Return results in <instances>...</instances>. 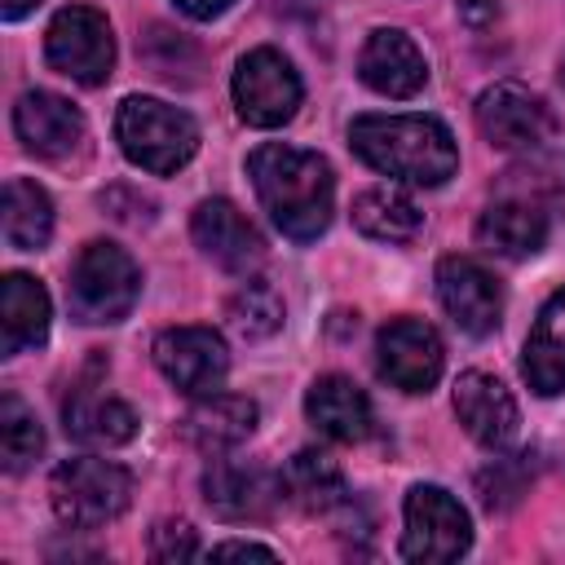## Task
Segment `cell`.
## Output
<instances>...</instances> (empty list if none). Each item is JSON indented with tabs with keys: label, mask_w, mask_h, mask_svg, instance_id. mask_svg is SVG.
<instances>
[{
	"label": "cell",
	"mask_w": 565,
	"mask_h": 565,
	"mask_svg": "<svg viewBox=\"0 0 565 565\" xmlns=\"http://www.w3.org/2000/svg\"><path fill=\"white\" fill-rule=\"evenodd\" d=\"M543 238H547V216L534 203H521V199L490 203L477 221V243L494 256H508V260L534 256L543 247Z\"/></svg>",
	"instance_id": "7402d4cb"
},
{
	"label": "cell",
	"mask_w": 565,
	"mask_h": 565,
	"mask_svg": "<svg viewBox=\"0 0 565 565\" xmlns=\"http://www.w3.org/2000/svg\"><path fill=\"white\" fill-rule=\"evenodd\" d=\"M40 450H44V433H40L35 411L18 393H4L0 397V455H4V468L22 472V468L35 463Z\"/></svg>",
	"instance_id": "4316f807"
},
{
	"label": "cell",
	"mask_w": 565,
	"mask_h": 565,
	"mask_svg": "<svg viewBox=\"0 0 565 565\" xmlns=\"http://www.w3.org/2000/svg\"><path fill=\"white\" fill-rule=\"evenodd\" d=\"M71 313L79 322H119L141 296V269L115 243H88L71 269Z\"/></svg>",
	"instance_id": "5b68a950"
},
{
	"label": "cell",
	"mask_w": 565,
	"mask_h": 565,
	"mask_svg": "<svg viewBox=\"0 0 565 565\" xmlns=\"http://www.w3.org/2000/svg\"><path fill=\"white\" fill-rule=\"evenodd\" d=\"M0 331H4V353H26L35 344H44L49 335V291L26 278V274H9L0 287Z\"/></svg>",
	"instance_id": "603a6c76"
},
{
	"label": "cell",
	"mask_w": 565,
	"mask_h": 565,
	"mask_svg": "<svg viewBox=\"0 0 565 565\" xmlns=\"http://www.w3.org/2000/svg\"><path fill=\"white\" fill-rule=\"evenodd\" d=\"M150 556L154 561H190V556H199V539L185 521H159L150 534Z\"/></svg>",
	"instance_id": "f1b7e54d"
},
{
	"label": "cell",
	"mask_w": 565,
	"mask_h": 565,
	"mask_svg": "<svg viewBox=\"0 0 565 565\" xmlns=\"http://www.w3.org/2000/svg\"><path fill=\"white\" fill-rule=\"evenodd\" d=\"M358 75L366 88H375L380 97H415L428 79V62L419 53V44L397 31V26H380L371 31V40L362 44L358 57Z\"/></svg>",
	"instance_id": "9a60e30c"
},
{
	"label": "cell",
	"mask_w": 565,
	"mask_h": 565,
	"mask_svg": "<svg viewBox=\"0 0 565 565\" xmlns=\"http://www.w3.org/2000/svg\"><path fill=\"white\" fill-rule=\"evenodd\" d=\"M230 327L243 335V340H265L282 327V300L269 282H243L234 296H230V309H225Z\"/></svg>",
	"instance_id": "83f0119b"
},
{
	"label": "cell",
	"mask_w": 565,
	"mask_h": 565,
	"mask_svg": "<svg viewBox=\"0 0 565 565\" xmlns=\"http://www.w3.org/2000/svg\"><path fill=\"white\" fill-rule=\"evenodd\" d=\"M455 415L468 428V437L490 450H503L521 424L512 393L503 388V380H494L486 371H463L455 380Z\"/></svg>",
	"instance_id": "e0dca14e"
},
{
	"label": "cell",
	"mask_w": 565,
	"mask_h": 565,
	"mask_svg": "<svg viewBox=\"0 0 565 565\" xmlns=\"http://www.w3.org/2000/svg\"><path fill=\"white\" fill-rule=\"evenodd\" d=\"M309 424L331 441H362L371 433V402L366 393L344 375H322L305 393Z\"/></svg>",
	"instance_id": "ffe728a7"
},
{
	"label": "cell",
	"mask_w": 565,
	"mask_h": 565,
	"mask_svg": "<svg viewBox=\"0 0 565 565\" xmlns=\"http://www.w3.org/2000/svg\"><path fill=\"white\" fill-rule=\"evenodd\" d=\"M247 177L256 185L260 207L287 238L313 243L331 225L335 181H331V168L322 154L269 141L247 154Z\"/></svg>",
	"instance_id": "6da1fadb"
},
{
	"label": "cell",
	"mask_w": 565,
	"mask_h": 565,
	"mask_svg": "<svg viewBox=\"0 0 565 565\" xmlns=\"http://www.w3.org/2000/svg\"><path fill=\"white\" fill-rule=\"evenodd\" d=\"M441 340L419 318H393L375 335V366L402 393H428L441 375Z\"/></svg>",
	"instance_id": "8fae6325"
},
{
	"label": "cell",
	"mask_w": 565,
	"mask_h": 565,
	"mask_svg": "<svg viewBox=\"0 0 565 565\" xmlns=\"http://www.w3.org/2000/svg\"><path fill=\"white\" fill-rule=\"evenodd\" d=\"M154 366L181 393L207 397V393H221L230 375V353L212 327H172L154 340Z\"/></svg>",
	"instance_id": "30bf717a"
},
{
	"label": "cell",
	"mask_w": 565,
	"mask_h": 565,
	"mask_svg": "<svg viewBox=\"0 0 565 565\" xmlns=\"http://www.w3.org/2000/svg\"><path fill=\"white\" fill-rule=\"evenodd\" d=\"M282 499V477L238 463V459H212L203 472V503L221 521H260Z\"/></svg>",
	"instance_id": "4fadbf2b"
},
{
	"label": "cell",
	"mask_w": 565,
	"mask_h": 565,
	"mask_svg": "<svg viewBox=\"0 0 565 565\" xmlns=\"http://www.w3.org/2000/svg\"><path fill=\"white\" fill-rule=\"evenodd\" d=\"M212 556H256V561H278V552H274V547H265V543H243V539L216 543V547H212Z\"/></svg>",
	"instance_id": "f546056e"
},
{
	"label": "cell",
	"mask_w": 565,
	"mask_h": 565,
	"mask_svg": "<svg viewBox=\"0 0 565 565\" xmlns=\"http://www.w3.org/2000/svg\"><path fill=\"white\" fill-rule=\"evenodd\" d=\"M353 225L375 238V243H411L424 225L419 207L402 194V190H388V185H375L366 194H358L353 203Z\"/></svg>",
	"instance_id": "cb8c5ba5"
},
{
	"label": "cell",
	"mask_w": 565,
	"mask_h": 565,
	"mask_svg": "<svg viewBox=\"0 0 565 565\" xmlns=\"http://www.w3.org/2000/svg\"><path fill=\"white\" fill-rule=\"evenodd\" d=\"M44 53L49 62L71 75L75 84H106L110 79V66H115V35H110V22L88 9V4H71L62 9L49 31H44Z\"/></svg>",
	"instance_id": "52a82bcc"
},
{
	"label": "cell",
	"mask_w": 565,
	"mask_h": 565,
	"mask_svg": "<svg viewBox=\"0 0 565 565\" xmlns=\"http://www.w3.org/2000/svg\"><path fill=\"white\" fill-rule=\"evenodd\" d=\"M468 543H472V521H468L463 503L441 486H411L402 556L446 565V561H459L468 552Z\"/></svg>",
	"instance_id": "8992f818"
},
{
	"label": "cell",
	"mask_w": 565,
	"mask_h": 565,
	"mask_svg": "<svg viewBox=\"0 0 565 565\" xmlns=\"http://www.w3.org/2000/svg\"><path fill=\"white\" fill-rule=\"evenodd\" d=\"M437 300L468 335H490L503 313V296L490 269H481L468 256H446L437 265Z\"/></svg>",
	"instance_id": "7c38bea8"
},
{
	"label": "cell",
	"mask_w": 565,
	"mask_h": 565,
	"mask_svg": "<svg viewBox=\"0 0 565 565\" xmlns=\"http://www.w3.org/2000/svg\"><path fill=\"white\" fill-rule=\"evenodd\" d=\"M256 415H260V411H256L252 397L207 393V397H199V402L185 411L181 433H185V441L199 446L203 455H221V450H230V446H238V441L252 437Z\"/></svg>",
	"instance_id": "d6986e66"
},
{
	"label": "cell",
	"mask_w": 565,
	"mask_h": 565,
	"mask_svg": "<svg viewBox=\"0 0 565 565\" xmlns=\"http://www.w3.org/2000/svg\"><path fill=\"white\" fill-rule=\"evenodd\" d=\"M282 490L309 512H331L335 503H344V477L322 450H296L282 468Z\"/></svg>",
	"instance_id": "484cf974"
},
{
	"label": "cell",
	"mask_w": 565,
	"mask_h": 565,
	"mask_svg": "<svg viewBox=\"0 0 565 565\" xmlns=\"http://www.w3.org/2000/svg\"><path fill=\"white\" fill-rule=\"evenodd\" d=\"M13 128H18V141L40 159H62L84 141V115L49 88H31L18 97Z\"/></svg>",
	"instance_id": "2e32d148"
},
{
	"label": "cell",
	"mask_w": 565,
	"mask_h": 565,
	"mask_svg": "<svg viewBox=\"0 0 565 565\" xmlns=\"http://www.w3.org/2000/svg\"><path fill=\"white\" fill-rule=\"evenodd\" d=\"M49 234H53V203H49V194L35 181H26V177L4 181V238H9V247L35 252V247L49 243Z\"/></svg>",
	"instance_id": "d4e9b609"
},
{
	"label": "cell",
	"mask_w": 565,
	"mask_h": 565,
	"mask_svg": "<svg viewBox=\"0 0 565 565\" xmlns=\"http://www.w3.org/2000/svg\"><path fill=\"white\" fill-rule=\"evenodd\" d=\"M35 4H40V0H0V13L13 22V18H22V13H31Z\"/></svg>",
	"instance_id": "d6a6232c"
},
{
	"label": "cell",
	"mask_w": 565,
	"mask_h": 565,
	"mask_svg": "<svg viewBox=\"0 0 565 565\" xmlns=\"http://www.w3.org/2000/svg\"><path fill=\"white\" fill-rule=\"evenodd\" d=\"M62 415H66V433H71L75 441H84V446H97V450L124 446V441L137 433L132 406H124L119 397H110V393L97 388V384H79V388L66 397Z\"/></svg>",
	"instance_id": "44dd1931"
},
{
	"label": "cell",
	"mask_w": 565,
	"mask_h": 565,
	"mask_svg": "<svg viewBox=\"0 0 565 565\" xmlns=\"http://www.w3.org/2000/svg\"><path fill=\"white\" fill-rule=\"evenodd\" d=\"M459 13H463V22L486 26L494 18V0H459Z\"/></svg>",
	"instance_id": "4dcf8cb0"
},
{
	"label": "cell",
	"mask_w": 565,
	"mask_h": 565,
	"mask_svg": "<svg viewBox=\"0 0 565 565\" xmlns=\"http://www.w3.org/2000/svg\"><path fill=\"white\" fill-rule=\"evenodd\" d=\"M115 141L141 172H177L199 150V128L185 110L159 97H124L115 115Z\"/></svg>",
	"instance_id": "3957f363"
},
{
	"label": "cell",
	"mask_w": 565,
	"mask_h": 565,
	"mask_svg": "<svg viewBox=\"0 0 565 565\" xmlns=\"http://www.w3.org/2000/svg\"><path fill=\"white\" fill-rule=\"evenodd\" d=\"M234 106L252 128H278L300 106V75L278 49H252L234 66Z\"/></svg>",
	"instance_id": "ba28073f"
},
{
	"label": "cell",
	"mask_w": 565,
	"mask_h": 565,
	"mask_svg": "<svg viewBox=\"0 0 565 565\" xmlns=\"http://www.w3.org/2000/svg\"><path fill=\"white\" fill-rule=\"evenodd\" d=\"M177 9H185L190 18H216L230 9V0H177Z\"/></svg>",
	"instance_id": "1f68e13d"
},
{
	"label": "cell",
	"mask_w": 565,
	"mask_h": 565,
	"mask_svg": "<svg viewBox=\"0 0 565 565\" xmlns=\"http://www.w3.org/2000/svg\"><path fill=\"white\" fill-rule=\"evenodd\" d=\"M190 234L203 247V256H212L221 269L230 274H252L265 260V238L256 234V225L225 199H203L190 216Z\"/></svg>",
	"instance_id": "5bb4252c"
},
{
	"label": "cell",
	"mask_w": 565,
	"mask_h": 565,
	"mask_svg": "<svg viewBox=\"0 0 565 565\" xmlns=\"http://www.w3.org/2000/svg\"><path fill=\"white\" fill-rule=\"evenodd\" d=\"M561 84H565V57H561Z\"/></svg>",
	"instance_id": "836d02e7"
},
{
	"label": "cell",
	"mask_w": 565,
	"mask_h": 565,
	"mask_svg": "<svg viewBox=\"0 0 565 565\" xmlns=\"http://www.w3.org/2000/svg\"><path fill=\"white\" fill-rule=\"evenodd\" d=\"M521 375L539 397L565 393V287L552 291L547 305L539 309V318L525 335Z\"/></svg>",
	"instance_id": "ac0fdd59"
},
{
	"label": "cell",
	"mask_w": 565,
	"mask_h": 565,
	"mask_svg": "<svg viewBox=\"0 0 565 565\" xmlns=\"http://www.w3.org/2000/svg\"><path fill=\"white\" fill-rule=\"evenodd\" d=\"M49 494H53V512H57L62 525L97 530V525L115 521L128 508L132 477L119 463H110V459L79 455V459H66V463L53 468Z\"/></svg>",
	"instance_id": "277c9868"
},
{
	"label": "cell",
	"mask_w": 565,
	"mask_h": 565,
	"mask_svg": "<svg viewBox=\"0 0 565 565\" xmlns=\"http://www.w3.org/2000/svg\"><path fill=\"white\" fill-rule=\"evenodd\" d=\"M477 128L490 146L499 150H539L552 141L556 119L547 110V102L539 93H530L525 84H490L477 97Z\"/></svg>",
	"instance_id": "9c48e42d"
},
{
	"label": "cell",
	"mask_w": 565,
	"mask_h": 565,
	"mask_svg": "<svg viewBox=\"0 0 565 565\" xmlns=\"http://www.w3.org/2000/svg\"><path fill=\"white\" fill-rule=\"evenodd\" d=\"M349 146L375 172L411 185H441L459 168L455 137L433 115H358L349 124Z\"/></svg>",
	"instance_id": "7a4b0ae2"
}]
</instances>
